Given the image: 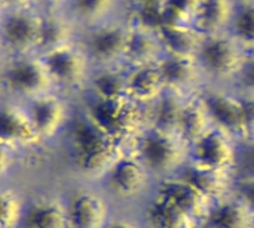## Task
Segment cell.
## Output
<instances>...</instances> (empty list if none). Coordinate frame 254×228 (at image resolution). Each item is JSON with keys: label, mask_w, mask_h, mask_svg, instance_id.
<instances>
[{"label": "cell", "mask_w": 254, "mask_h": 228, "mask_svg": "<svg viewBox=\"0 0 254 228\" xmlns=\"http://www.w3.org/2000/svg\"><path fill=\"white\" fill-rule=\"evenodd\" d=\"M247 55L228 31L201 34L195 59L204 79V86H232Z\"/></svg>", "instance_id": "obj_1"}, {"label": "cell", "mask_w": 254, "mask_h": 228, "mask_svg": "<svg viewBox=\"0 0 254 228\" xmlns=\"http://www.w3.org/2000/svg\"><path fill=\"white\" fill-rule=\"evenodd\" d=\"M0 89L7 99L22 104L57 91L39 53L0 58Z\"/></svg>", "instance_id": "obj_2"}, {"label": "cell", "mask_w": 254, "mask_h": 228, "mask_svg": "<svg viewBox=\"0 0 254 228\" xmlns=\"http://www.w3.org/2000/svg\"><path fill=\"white\" fill-rule=\"evenodd\" d=\"M128 150L152 174H179L188 163V144L177 134L147 125L134 137Z\"/></svg>", "instance_id": "obj_3"}, {"label": "cell", "mask_w": 254, "mask_h": 228, "mask_svg": "<svg viewBox=\"0 0 254 228\" xmlns=\"http://www.w3.org/2000/svg\"><path fill=\"white\" fill-rule=\"evenodd\" d=\"M129 30L131 25L125 12L80 30L77 42L92 67L125 65L124 61Z\"/></svg>", "instance_id": "obj_4"}, {"label": "cell", "mask_w": 254, "mask_h": 228, "mask_svg": "<svg viewBox=\"0 0 254 228\" xmlns=\"http://www.w3.org/2000/svg\"><path fill=\"white\" fill-rule=\"evenodd\" d=\"M42 9L13 7L0 15V58L12 55L37 53V39Z\"/></svg>", "instance_id": "obj_5"}, {"label": "cell", "mask_w": 254, "mask_h": 228, "mask_svg": "<svg viewBox=\"0 0 254 228\" xmlns=\"http://www.w3.org/2000/svg\"><path fill=\"white\" fill-rule=\"evenodd\" d=\"M57 91L85 89L92 64L77 39L67 45L39 53Z\"/></svg>", "instance_id": "obj_6"}, {"label": "cell", "mask_w": 254, "mask_h": 228, "mask_svg": "<svg viewBox=\"0 0 254 228\" xmlns=\"http://www.w3.org/2000/svg\"><path fill=\"white\" fill-rule=\"evenodd\" d=\"M211 125L238 144L244 139V107L240 92L232 86L207 85L199 92Z\"/></svg>", "instance_id": "obj_7"}, {"label": "cell", "mask_w": 254, "mask_h": 228, "mask_svg": "<svg viewBox=\"0 0 254 228\" xmlns=\"http://www.w3.org/2000/svg\"><path fill=\"white\" fill-rule=\"evenodd\" d=\"M237 151L238 142L211 126L188 145V163L204 169L235 172Z\"/></svg>", "instance_id": "obj_8"}, {"label": "cell", "mask_w": 254, "mask_h": 228, "mask_svg": "<svg viewBox=\"0 0 254 228\" xmlns=\"http://www.w3.org/2000/svg\"><path fill=\"white\" fill-rule=\"evenodd\" d=\"M40 141L52 139L70 122V105L60 91L24 102Z\"/></svg>", "instance_id": "obj_9"}, {"label": "cell", "mask_w": 254, "mask_h": 228, "mask_svg": "<svg viewBox=\"0 0 254 228\" xmlns=\"http://www.w3.org/2000/svg\"><path fill=\"white\" fill-rule=\"evenodd\" d=\"M155 65L162 77L165 89L190 95L204 88V79L195 56L164 52Z\"/></svg>", "instance_id": "obj_10"}, {"label": "cell", "mask_w": 254, "mask_h": 228, "mask_svg": "<svg viewBox=\"0 0 254 228\" xmlns=\"http://www.w3.org/2000/svg\"><path fill=\"white\" fill-rule=\"evenodd\" d=\"M0 141L13 148L42 142L22 102L0 99Z\"/></svg>", "instance_id": "obj_11"}, {"label": "cell", "mask_w": 254, "mask_h": 228, "mask_svg": "<svg viewBox=\"0 0 254 228\" xmlns=\"http://www.w3.org/2000/svg\"><path fill=\"white\" fill-rule=\"evenodd\" d=\"M202 228H254V209L232 190L213 202Z\"/></svg>", "instance_id": "obj_12"}, {"label": "cell", "mask_w": 254, "mask_h": 228, "mask_svg": "<svg viewBox=\"0 0 254 228\" xmlns=\"http://www.w3.org/2000/svg\"><path fill=\"white\" fill-rule=\"evenodd\" d=\"M167 196L171 202H174L185 214H188L192 220L204 226V221L211 209L213 200L202 194L192 184L183 181L182 178H165L161 182L159 191Z\"/></svg>", "instance_id": "obj_13"}, {"label": "cell", "mask_w": 254, "mask_h": 228, "mask_svg": "<svg viewBox=\"0 0 254 228\" xmlns=\"http://www.w3.org/2000/svg\"><path fill=\"white\" fill-rule=\"evenodd\" d=\"M109 180L112 190L122 197L138 194L147 182V169L132 151H125L110 168Z\"/></svg>", "instance_id": "obj_14"}, {"label": "cell", "mask_w": 254, "mask_h": 228, "mask_svg": "<svg viewBox=\"0 0 254 228\" xmlns=\"http://www.w3.org/2000/svg\"><path fill=\"white\" fill-rule=\"evenodd\" d=\"M128 0H70L63 9L77 30L127 12Z\"/></svg>", "instance_id": "obj_15"}, {"label": "cell", "mask_w": 254, "mask_h": 228, "mask_svg": "<svg viewBox=\"0 0 254 228\" xmlns=\"http://www.w3.org/2000/svg\"><path fill=\"white\" fill-rule=\"evenodd\" d=\"M188 96L189 95L186 93L165 89L146 108V125L179 135V126Z\"/></svg>", "instance_id": "obj_16"}, {"label": "cell", "mask_w": 254, "mask_h": 228, "mask_svg": "<svg viewBox=\"0 0 254 228\" xmlns=\"http://www.w3.org/2000/svg\"><path fill=\"white\" fill-rule=\"evenodd\" d=\"M179 178L192 184L202 194H205L213 202L226 196L234 190L235 185V172L234 171H220V169H204L186 163L180 172Z\"/></svg>", "instance_id": "obj_17"}, {"label": "cell", "mask_w": 254, "mask_h": 228, "mask_svg": "<svg viewBox=\"0 0 254 228\" xmlns=\"http://www.w3.org/2000/svg\"><path fill=\"white\" fill-rule=\"evenodd\" d=\"M85 91L89 98L98 99L128 96V68L125 65L92 67Z\"/></svg>", "instance_id": "obj_18"}, {"label": "cell", "mask_w": 254, "mask_h": 228, "mask_svg": "<svg viewBox=\"0 0 254 228\" xmlns=\"http://www.w3.org/2000/svg\"><path fill=\"white\" fill-rule=\"evenodd\" d=\"M79 36L77 27L64 13V10H43L37 39V53L55 49L74 42Z\"/></svg>", "instance_id": "obj_19"}, {"label": "cell", "mask_w": 254, "mask_h": 228, "mask_svg": "<svg viewBox=\"0 0 254 228\" xmlns=\"http://www.w3.org/2000/svg\"><path fill=\"white\" fill-rule=\"evenodd\" d=\"M131 25L125 52V67H140L155 64L164 53L159 33L155 30Z\"/></svg>", "instance_id": "obj_20"}, {"label": "cell", "mask_w": 254, "mask_h": 228, "mask_svg": "<svg viewBox=\"0 0 254 228\" xmlns=\"http://www.w3.org/2000/svg\"><path fill=\"white\" fill-rule=\"evenodd\" d=\"M128 68V98L147 108L164 91L165 85L155 64L127 67Z\"/></svg>", "instance_id": "obj_21"}, {"label": "cell", "mask_w": 254, "mask_h": 228, "mask_svg": "<svg viewBox=\"0 0 254 228\" xmlns=\"http://www.w3.org/2000/svg\"><path fill=\"white\" fill-rule=\"evenodd\" d=\"M70 228H103L107 208L103 199L94 193H79L67 209Z\"/></svg>", "instance_id": "obj_22"}, {"label": "cell", "mask_w": 254, "mask_h": 228, "mask_svg": "<svg viewBox=\"0 0 254 228\" xmlns=\"http://www.w3.org/2000/svg\"><path fill=\"white\" fill-rule=\"evenodd\" d=\"M235 0H199L193 28L201 34L226 31Z\"/></svg>", "instance_id": "obj_23"}, {"label": "cell", "mask_w": 254, "mask_h": 228, "mask_svg": "<svg viewBox=\"0 0 254 228\" xmlns=\"http://www.w3.org/2000/svg\"><path fill=\"white\" fill-rule=\"evenodd\" d=\"M147 220L152 228H195L196 221L185 214L167 196L158 193L147 208Z\"/></svg>", "instance_id": "obj_24"}, {"label": "cell", "mask_w": 254, "mask_h": 228, "mask_svg": "<svg viewBox=\"0 0 254 228\" xmlns=\"http://www.w3.org/2000/svg\"><path fill=\"white\" fill-rule=\"evenodd\" d=\"M198 92L188 96L179 126V135L188 145L213 126Z\"/></svg>", "instance_id": "obj_25"}, {"label": "cell", "mask_w": 254, "mask_h": 228, "mask_svg": "<svg viewBox=\"0 0 254 228\" xmlns=\"http://www.w3.org/2000/svg\"><path fill=\"white\" fill-rule=\"evenodd\" d=\"M226 31L247 53H254V0H235Z\"/></svg>", "instance_id": "obj_26"}, {"label": "cell", "mask_w": 254, "mask_h": 228, "mask_svg": "<svg viewBox=\"0 0 254 228\" xmlns=\"http://www.w3.org/2000/svg\"><path fill=\"white\" fill-rule=\"evenodd\" d=\"M164 52L195 56L201 33L190 27H161L158 30Z\"/></svg>", "instance_id": "obj_27"}, {"label": "cell", "mask_w": 254, "mask_h": 228, "mask_svg": "<svg viewBox=\"0 0 254 228\" xmlns=\"http://www.w3.org/2000/svg\"><path fill=\"white\" fill-rule=\"evenodd\" d=\"M67 209L55 200L33 205L25 215V228H67Z\"/></svg>", "instance_id": "obj_28"}, {"label": "cell", "mask_w": 254, "mask_h": 228, "mask_svg": "<svg viewBox=\"0 0 254 228\" xmlns=\"http://www.w3.org/2000/svg\"><path fill=\"white\" fill-rule=\"evenodd\" d=\"M199 0H165L162 4V27L193 28Z\"/></svg>", "instance_id": "obj_29"}, {"label": "cell", "mask_w": 254, "mask_h": 228, "mask_svg": "<svg viewBox=\"0 0 254 228\" xmlns=\"http://www.w3.org/2000/svg\"><path fill=\"white\" fill-rule=\"evenodd\" d=\"M235 178L237 180L254 178V139L243 141L238 144Z\"/></svg>", "instance_id": "obj_30"}, {"label": "cell", "mask_w": 254, "mask_h": 228, "mask_svg": "<svg viewBox=\"0 0 254 228\" xmlns=\"http://www.w3.org/2000/svg\"><path fill=\"white\" fill-rule=\"evenodd\" d=\"M21 220V203L10 194L0 191V228H13Z\"/></svg>", "instance_id": "obj_31"}, {"label": "cell", "mask_w": 254, "mask_h": 228, "mask_svg": "<svg viewBox=\"0 0 254 228\" xmlns=\"http://www.w3.org/2000/svg\"><path fill=\"white\" fill-rule=\"evenodd\" d=\"M232 88L244 95L254 96V53H249Z\"/></svg>", "instance_id": "obj_32"}, {"label": "cell", "mask_w": 254, "mask_h": 228, "mask_svg": "<svg viewBox=\"0 0 254 228\" xmlns=\"http://www.w3.org/2000/svg\"><path fill=\"white\" fill-rule=\"evenodd\" d=\"M240 95L243 98V107H244V139L243 141H250V139H254V96L244 95V93H240Z\"/></svg>", "instance_id": "obj_33"}, {"label": "cell", "mask_w": 254, "mask_h": 228, "mask_svg": "<svg viewBox=\"0 0 254 228\" xmlns=\"http://www.w3.org/2000/svg\"><path fill=\"white\" fill-rule=\"evenodd\" d=\"M234 191L243 197L254 209V178L249 180H237L234 185Z\"/></svg>", "instance_id": "obj_34"}, {"label": "cell", "mask_w": 254, "mask_h": 228, "mask_svg": "<svg viewBox=\"0 0 254 228\" xmlns=\"http://www.w3.org/2000/svg\"><path fill=\"white\" fill-rule=\"evenodd\" d=\"M13 160V147L0 141V175L7 172Z\"/></svg>", "instance_id": "obj_35"}, {"label": "cell", "mask_w": 254, "mask_h": 228, "mask_svg": "<svg viewBox=\"0 0 254 228\" xmlns=\"http://www.w3.org/2000/svg\"><path fill=\"white\" fill-rule=\"evenodd\" d=\"M70 0H37V6L43 10H63Z\"/></svg>", "instance_id": "obj_36"}, {"label": "cell", "mask_w": 254, "mask_h": 228, "mask_svg": "<svg viewBox=\"0 0 254 228\" xmlns=\"http://www.w3.org/2000/svg\"><path fill=\"white\" fill-rule=\"evenodd\" d=\"M4 9H13V7H31L37 6V0H0ZM39 7V6H37Z\"/></svg>", "instance_id": "obj_37"}, {"label": "cell", "mask_w": 254, "mask_h": 228, "mask_svg": "<svg viewBox=\"0 0 254 228\" xmlns=\"http://www.w3.org/2000/svg\"><path fill=\"white\" fill-rule=\"evenodd\" d=\"M129 3L135 4H146V6H155V7H162L165 0H128Z\"/></svg>", "instance_id": "obj_38"}, {"label": "cell", "mask_w": 254, "mask_h": 228, "mask_svg": "<svg viewBox=\"0 0 254 228\" xmlns=\"http://www.w3.org/2000/svg\"><path fill=\"white\" fill-rule=\"evenodd\" d=\"M106 228H138L137 226H134L132 223H128V221H116V223H112L110 226H107Z\"/></svg>", "instance_id": "obj_39"}]
</instances>
